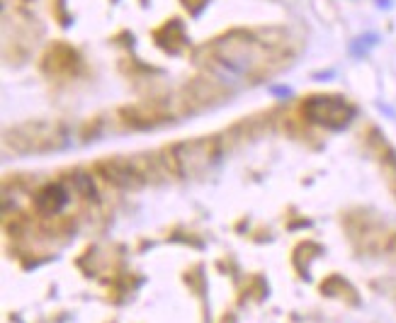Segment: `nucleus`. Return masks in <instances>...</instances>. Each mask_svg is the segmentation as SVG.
Returning <instances> with one entry per match:
<instances>
[{"instance_id":"obj_5","label":"nucleus","mask_w":396,"mask_h":323,"mask_svg":"<svg viewBox=\"0 0 396 323\" xmlns=\"http://www.w3.org/2000/svg\"><path fill=\"white\" fill-rule=\"evenodd\" d=\"M73 185H75V190H78V192H83L85 197H95V185H93V178H90V175H85V173H73Z\"/></svg>"},{"instance_id":"obj_6","label":"nucleus","mask_w":396,"mask_h":323,"mask_svg":"<svg viewBox=\"0 0 396 323\" xmlns=\"http://www.w3.org/2000/svg\"><path fill=\"white\" fill-rule=\"evenodd\" d=\"M377 44V35H365V37H360V39L352 44V54L355 56H362L367 49H372V46Z\"/></svg>"},{"instance_id":"obj_2","label":"nucleus","mask_w":396,"mask_h":323,"mask_svg":"<svg viewBox=\"0 0 396 323\" xmlns=\"http://www.w3.org/2000/svg\"><path fill=\"white\" fill-rule=\"evenodd\" d=\"M170 156H173V165L180 175H199L217 163L222 151H219V139L204 136V139L183 141V144L173 146Z\"/></svg>"},{"instance_id":"obj_7","label":"nucleus","mask_w":396,"mask_h":323,"mask_svg":"<svg viewBox=\"0 0 396 323\" xmlns=\"http://www.w3.org/2000/svg\"><path fill=\"white\" fill-rule=\"evenodd\" d=\"M183 3H185V8H188V10L192 12V15H199V12H202L204 8H207L209 0H183Z\"/></svg>"},{"instance_id":"obj_3","label":"nucleus","mask_w":396,"mask_h":323,"mask_svg":"<svg viewBox=\"0 0 396 323\" xmlns=\"http://www.w3.org/2000/svg\"><path fill=\"white\" fill-rule=\"evenodd\" d=\"M98 173L102 175L107 183L117 185V187H139L144 185V170L134 163L132 158H109L98 163Z\"/></svg>"},{"instance_id":"obj_4","label":"nucleus","mask_w":396,"mask_h":323,"mask_svg":"<svg viewBox=\"0 0 396 323\" xmlns=\"http://www.w3.org/2000/svg\"><path fill=\"white\" fill-rule=\"evenodd\" d=\"M69 190H66V185L61 183H49L44 185L42 190H37L35 192V209L42 214V216H56V214H61L66 207H69Z\"/></svg>"},{"instance_id":"obj_1","label":"nucleus","mask_w":396,"mask_h":323,"mask_svg":"<svg viewBox=\"0 0 396 323\" xmlns=\"http://www.w3.org/2000/svg\"><path fill=\"white\" fill-rule=\"evenodd\" d=\"M302 115L318 127L331 131H341L355 117V107L341 98V95H312L302 102Z\"/></svg>"}]
</instances>
